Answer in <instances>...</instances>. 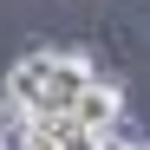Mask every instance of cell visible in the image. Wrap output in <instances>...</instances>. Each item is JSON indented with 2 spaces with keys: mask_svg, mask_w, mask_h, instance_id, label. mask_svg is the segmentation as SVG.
<instances>
[{
  "mask_svg": "<svg viewBox=\"0 0 150 150\" xmlns=\"http://www.w3.org/2000/svg\"><path fill=\"white\" fill-rule=\"evenodd\" d=\"M85 85H91V59L85 52H59V72H52V85H46L33 117H72L79 98H85Z\"/></svg>",
  "mask_w": 150,
  "mask_h": 150,
  "instance_id": "cell-1",
  "label": "cell"
},
{
  "mask_svg": "<svg viewBox=\"0 0 150 150\" xmlns=\"http://www.w3.org/2000/svg\"><path fill=\"white\" fill-rule=\"evenodd\" d=\"M52 72H59V52H46V46L26 52V59H13V72H7V98H13V105H26V111H39Z\"/></svg>",
  "mask_w": 150,
  "mask_h": 150,
  "instance_id": "cell-2",
  "label": "cell"
},
{
  "mask_svg": "<svg viewBox=\"0 0 150 150\" xmlns=\"http://www.w3.org/2000/svg\"><path fill=\"white\" fill-rule=\"evenodd\" d=\"M72 117H79L85 131H111V124L124 117V91H117L111 79H91V85H85V98H79V111H72Z\"/></svg>",
  "mask_w": 150,
  "mask_h": 150,
  "instance_id": "cell-3",
  "label": "cell"
},
{
  "mask_svg": "<svg viewBox=\"0 0 150 150\" xmlns=\"http://www.w3.org/2000/svg\"><path fill=\"white\" fill-rule=\"evenodd\" d=\"M13 150H65V144H59L52 131H46V124H26V131L13 137Z\"/></svg>",
  "mask_w": 150,
  "mask_h": 150,
  "instance_id": "cell-4",
  "label": "cell"
},
{
  "mask_svg": "<svg viewBox=\"0 0 150 150\" xmlns=\"http://www.w3.org/2000/svg\"><path fill=\"white\" fill-rule=\"evenodd\" d=\"M0 150H13V137H0Z\"/></svg>",
  "mask_w": 150,
  "mask_h": 150,
  "instance_id": "cell-5",
  "label": "cell"
},
{
  "mask_svg": "<svg viewBox=\"0 0 150 150\" xmlns=\"http://www.w3.org/2000/svg\"><path fill=\"white\" fill-rule=\"evenodd\" d=\"M137 150H150V137H137Z\"/></svg>",
  "mask_w": 150,
  "mask_h": 150,
  "instance_id": "cell-6",
  "label": "cell"
}]
</instances>
